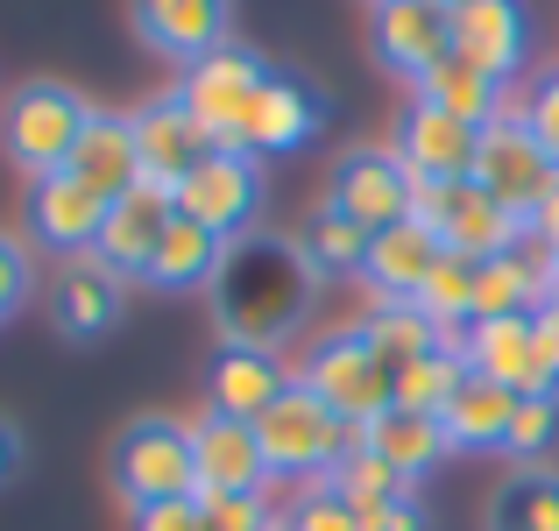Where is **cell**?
I'll use <instances>...</instances> for the list:
<instances>
[{
	"instance_id": "8d00e7d4",
	"label": "cell",
	"mask_w": 559,
	"mask_h": 531,
	"mask_svg": "<svg viewBox=\"0 0 559 531\" xmlns=\"http://www.w3.org/2000/svg\"><path fill=\"white\" fill-rule=\"evenodd\" d=\"M284 531H361V518H355V504H341L333 489H312L298 510L284 518Z\"/></svg>"
},
{
	"instance_id": "d4e9b609",
	"label": "cell",
	"mask_w": 559,
	"mask_h": 531,
	"mask_svg": "<svg viewBox=\"0 0 559 531\" xmlns=\"http://www.w3.org/2000/svg\"><path fill=\"white\" fill-rule=\"evenodd\" d=\"M219 262H227V241H219L213 227H199V220H170L164 227V241H156V256H150V284L156 291H213V276H219Z\"/></svg>"
},
{
	"instance_id": "e575fe53",
	"label": "cell",
	"mask_w": 559,
	"mask_h": 531,
	"mask_svg": "<svg viewBox=\"0 0 559 531\" xmlns=\"http://www.w3.org/2000/svg\"><path fill=\"white\" fill-rule=\"evenodd\" d=\"M199 518H205V531H276V518H270V504H262V496L199 489Z\"/></svg>"
},
{
	"instance_id": "60d3db41",
	"label": "cell",
	"mask_w": 559,
	"mask_h": 531,
	"mask_svg": "<svg viewBox=\"0 0 559 531\" xmlns=\"http://www.w3.org/2000/svg\"><path fill=\"white\" fill-rule=\"evenodd\" d=\"M532 327H538V362H546V376H552V390H559V305L552 298L532 312Z\"/></svg>"
},
{
	"instance_id": "484cf974",
	"label": "cell",
	"mask_w": 559,
	"mask_h": 531,
	"mask_svg": "<svg viewBox=\"0 0 559 531\" xmlns=\"http://www.w3.org/2000/svg\"><path fill=\"white\" fill-rule=\"evenodd\" d=\"M114 312H121V276H114L99 256H79L64 276H57V327H64L71 341L107 333Z\"/></svg>"
},
{
	"instance_id": "d6a6232c",
	"label": "cell",
	"mask_w": 559,
	"mask_h": 531,
	"mask_svg": "<svg viewBox=\"0 0 559 531\" xmlns=\"http://www.w3.org/2000/svg\"><path fill=\"white\" fill-rule=\"evenodd\" d=\"M326 489H333V496H341V504H355V510H369V504H390V496H404V489H411V482H404V475H396V468H382V461H376V453H369V447H355V453H347V461H341V468H333V482H326Z\"/></svg>"
},
{
	"instance_id": "d6986e66",
	"label": "cell",
	"mask_w": 559,
	"mask_h": 531,
	"mask_svg": "<svg viewBox=\"0 0 559 531\" xmlns=\"http://www.w3.org/2000/svg\"><path fill=\"white\" fill-rule=\"evenodd\" d=\"M475 142H481V128L411 99L404 121H396V164L418 185H453V177H475Z\"/></svg>"
},
{
	"instance_id": "d590c367",
	"label": "cell",
	"mask_w": 559,
	"mask_h": 531,
	"mask_svg": "<svg viewBox=\"0 0 559 531\" xmlns=\"http://www.w3.org/2000/svg\"><path fill=\"white\" fill-rule=\"evenodd\" d=\"M524 121H532V135L546 142V156L559 164V64H546L524 85Z\"/></svg>"
},
{
	"instance_id": "7c38bea8",
	"label": "cell",
	"mask_w": 559,
	"mask_h": 531,
	"mask_svg": "<svg viewBox=\"0 0 559 531\" xmlns=\"http://www.w3.org/2000/svg\"><path fill=\"white\" fill-rule=\"evenodd\" d=\"M411 191H418V177L396 164V150H355L333 164V213L355 220V227H396V220H411Z\"/></svg>"
},
{
	"instance_id": "f6af8a7d",
	"label": "cell",
	"mask_w": 559,
	"mask_h": 531,
	"mask_svg": "<svg viewBox=\"0 0 559 531\" xmlns=\"http://www.w3.org/2000/svg\"><path fill=\"white\" fill-rule=\"evenodd\" d=\"M447 8H475V0H447Z\"/></svg>"
},
{
	"instance_id": "44dd1931",
	"label": "cell",
	"mask_w": 559,
	"mask_h": 531,
	"mask_svg": "<svg viewBox=\"0 0 559 531\" xmlns=\"http://www.w3.org/2000/svg\"><path fill=\"white\" fill-rule=\"evenodd\" d=\"M128 121H135V156H142V177H150V185H170V191H178L185 177L213 156V135H205V128L178 107V93H170V99H150V107L128 114Z\"/></svg>"
},
{
	"instance_id": "277c9868",
	"label": "cell",
	"mask_w": 559,
	"mask_h": 531,
	"mask_svg": "<svg viewBox=\"0 0 559 531\" xmlns=\"http://www.w3.org/2000/svg\"><path fill=\"white\" fill-rule=\"evenodd\" d=\"M255 439H262V461H270V475H333V468L347 461V453L361 447L355 425H341L326 404H319L312 390H305L298 376H290V390L276 397L270 411L255 418Z\"/></svg>"
},
{
	"instance_id": "ba28073f",
	"label": "cell",
	"mask_w": 559,
	"mask_h": 531,
	"mask_svg": "<svg viewBox=\"0 0 559 531\" xmlns=\"http://www.w3.org/2000/svg\"><path fill=\"white\" fill-rule=\"evenodd\" d=\"M319 128H326V93L312 79H298V71H262L241 128H234V156H290Z\"/></svg>"
},
{
	"instance_id": "30bf717a",
	"label": "cell",
	"mask_w": 559,
	"mask_h": 531,
	"mask_svg": "<svg viewBox=\"0 0 559 531\" xmlns=\"http://www.w3.org/2000/svg\"><path fill=\"white\" fill-rule=\"evenodd\" d=\"M178 213L213 227L219 241H241L255 234V213H262V164L255 156H234V150H213L199 170L178 185Z\"/></svg>"
},
{
	"instance_id": "8992f818",
	"label": "cell",
	"mask_w": 559,
	"mask_h": 531,
	"mask_svg": "<svg viewBox=\"0 0 559 531\" xmlns=\"http://www.w3.org/2000/svg\"><path fill=\"white\" fill-rule=\"evenodd\" d=\"M298 382H305V390H312L341 425H355V433H361V425H376L382 411L396 404L390 368L376 362V347L361 341V333H326V341L305 354Z\"/></svg>"
},
{
	"instance_id": "f35d334b",
	"label": "cell",
	"mask_w": 559,
	"mask_h": 531,
	"mask_svg": "<svg viewBox=\"0 0 559 531\" xmlns=\"http://www.w3.org/2000/svg\"><path fill=\"white\" fill-rule=\"evenodd\" d=\"M361 518V531H425V504L418 496H390V504H369V510H355Z\"/></svg>"
},
{
	"instance_id": "7bdbcfd3",
	"label": "cell",
	"mask_w": 559,
	"mask_h": 531,
	"mask_svg": "<svg viewBox=\"0 0 559 531\" xmlns=\"http://www.w3.org/2000/svg\"><path fill=\"white\" fill-rule=\"evenodd\" d=\"M22 475V433H14V418H0V482Z\"/></svg>"
},
{
	"instance_id": "e0dca14e",
	"label": "cell",
	"mask_w": 559,
	"mask_h": 531,
	"mask_svg": "<svg viewBox=\"0 0 559 531\" xmlns=\"http://www.w3.org/2000/svg\"><path fill=\"white\" fill-rule=\"evenodd\" d=\"M170 220H178V191L142 177L135 191H121V199L107 205V227H99V248H93V256L107 262L114 276H142Z\"/></svg>"
},
{
	"instance_id": "8fae6325",
	"label": "cell",
	"mask_w": 559,
	"mask_h": 531,
	"mask_svg": "<svg viewBox=\"0 0 559 531\" xmlns=\"http://www.w3.org/2000/svg\"><path fill=\"white\" fill-rule=\"evenodd\" d=\"M369 43H376L382 71H396V79L418 85L432 64L453 57V8L447 0H376Z\"/></svg>"
},
{
	"instance_id": "ac0fdd59",
	"label": "cell",
	"mask_w": 559,
	"mask_h": 531,
	"mask_svg": "<svg viewBox=\"0 0 559 531\" xmlns=\"http://www.w3.org/2000/svg\"><path fill=\"white\" fill-rule=\"evenodd\" d=\"M191 468H199V489H219V496H262L270 482V461H262V439L248 418H191Z\"/></svg>"
},
{
	"instance_id": "b9f144b4",
	"label": "cell",
	"mask_w": 559,
	"mask_h": 531,
	"mask_svg": "<svg viewBox=\"0 0 559 531\" xmlns=\"http://www.w3.org/2000/svg\"><path fill=\"white\" fill-rule=\"evenodd\" d=\"M532 241L546 248V256H559V177L546 185V199H538V213H532Z\"/></svg>"
},
{
	"instance_id": "4316f807",
	"label": "cell",
	"mask_w": 559,
	"mask_h": 531,
	"mask_svg": "<svg viewBox=\"0 0 559 531\" xmlns=\"http://www.w3.org/2000/svg\"><path fill=\"white\" fill-rule=\"evenodd\" d=\"M510 418H518V390H503V382H489V376H467L461 390H453V404L439 411L447 439H453V447H467V453L503 447Z\"/></svg>"
},
{
	"instance_id": "ffe728a7",
	"label": "cell",
	"mask_w": 559,
	"mask_h": 531,
	"mask_svg": "<svg viewBox=\"0 0 559 531\" xmlns=\"http://www.w3.org/2000/svg\"><path fill=\"white\" fill-rule=\"evenodd\" d=\"M461 362H467V376H489V382H503V390H518V397H546L552 390L546 362H538V327L532 319L467 327L461 333Z\"/></svg>"
},
{
	"instance_id": "f546056e",
	"label": "cell",
	"mask_w": 559,
	"mask_h": 531,
	"mask_svg": "<svg viewBox=\"0 0 559 531\" xmlns=\"http://www.w3.org/2000/svg\"><path fill=\"white\" fill-rule=\"evenodd\" d=\"M475 276H481V262L475 256H453V248H439V262H432V276L418 284V312L425 319H439V327H453L461 333L467 319H475Z\"/></svg>"
},
{
	"instance_id": "836d02e7",
	"label": "cell",
	"mask_w": 559,
	"mask_h": 531,
	"mask_svg": "<svg viewBox=\"0 0 559 531\" xmlns=\"http://www.w3.org/2000/svg\"><path fill=\"white\" fill-rule=\"evenodd\" d=\"M559 439V390L546 397H518V418H510V439H503V453H518V468H532L538 453H546Z\"/></svg>"
},
{
	"instance_id": "5bb4252c",
	"label": "cell",
	"mask_w": 559,
	"mask_h": 531,
	"mask_svg": "<svg viewBox=\"0 0 559 531\" xmlns=\"http://www.w3.org/2000/svg\"><path fill=\"white\" fill-rule=\"evenodd\" d=\"M128 22H135L142 50L170 57V64H199L227 43L234 0H128Z\"/></svg>"
},
{
	"instance_id": "5b68a950",
	"label": "cell",
	"mask_w": 559,
	"mask_h": 531,
	"mask_svg": "<svg viewBox=\"0 0 559 531\" xmlns=\"http://www.w3.org/2000/svg\"><path fill=\"white\" fill-rule=\"evenodd\" d=\"M411 220H425V227L439 234V248L475 256V262H496V256H510V248L532 241V227H524L510 205H496L475 177H453V185H418V191H411Z\"/></svg>"
},
{
	"instance_id": "ab89813d",
	"label": "cell",
	"mask_w": 559,
	"mask_h": 531,
	"mask_svg": "<svg viewBox=\"0 0 559 531\" xmlns=\"http://www.w3.org/2000/svg\"><path fill=\"white\" fill-rule=\"evenodd\" d=\"M128 531H205L199 496H185V504H150V510H135V524H128Z\"/></svg>"
},
{
	"instance_id": "9a60e30c",
	"label": "cell",
	"mask_w": 559,
	"mask_h": 531,
	"mask_svg": "<svg viewBox=\"0 0 559 531\" xmlns=\"http://www.w3.org/2000/svg\"><path fill=\"white\" fill-rule=\"evenodd\" d=\"M453 57L475 71H489L496 85H510L532 57V14L524 0H475V8H453Z\"/></svg>"
},
{
	"instance_id": "f1b7e54d",
	"label": "cell",
	"mask_w": 559,
	"mask_h": 531,
	"mask_svg": "<svg viewBox=\"0 0 559 531\" xmlns=\"http://www.w3.org/2000/svg\"><path fill=\"white\" fill-rule=\"evenodd\" d=\"M489 531H559V468L532 461L489 496Z\"/></svg>"
},
{
	"instance_id": "1f68e13d",
	"label": "cell",
	"mask_w": 559,
	"mask_h": 531,
	"mask_svg": "<svg viewBox=\"0 0 559 531\" xmlns=\"http://www.w3.org/2000/svg\"><path fill=\"white\" fill-rule=\"evenodd\" d=\"M298 248H305V262H312L319 276H347V270H361V262H369V227H355V220H341L326 205V213L298 234Z\"/></svg>"
},
{
	"instance_id": "74e56055",
	"label": "cell",
	"mask_w": 559,
	"mask_h": 531,
	"mask_svg": "<svg viewBox=\"0 0 559 531\" xmlns=\"http://www.w3.org/2000/svg\"><path fill=\"white\" fill-rule=\"evenodd\" d=\"M28 284H36V262H28V248L14 241V234H0V319L22 312Z\"/></svg>"
},
{
	"instance_id": "3957f363",
	"label": "cell",
	"mask_w": 559,
	"mask_h": 531,
	"mask_svg": "<svg viewBox=\"0 0 559 531\" xmlns=\"http://www.w3.org/2000/svg\"><path fill=\"white\" fill-rule=\"evenodd\" d=\"M114 489H121L128 510L185 504V496H199V468H191V425H185V418H164V411H142V418H128L121 439H114Z\"/></svg>"
},
{
	"instance_id": "7a4b0ae2",
	"label": "cell",
	"mask_w": 559,
	"mask_h": 531,
	"mask_svg": "<svg viewBox=\"0 0 559 531\" xmlns=\"http://www.w3.org/2000/svg\"><path fill=\"white\" fill-rule=\"evenodd\" d=\"M85 128H93V107L57 79H28V85H14V93L0 99V150H8V164H22L28 177L64 170Z\"/></svg>"
},
{
	"instance_id": "4fadbf2b",
	"label": "cell",
	"mask_w": 559,
	"mask_h": 531,
	"mask_svg": "<svg viewBox=\"0 0 559 531\" xmlns=\"http://www.w3.org/2000/svg\"><path fill=\"white\" fill-rule=\"evenodd\" d=\"M99 227H107V199L85 191L71 170H50V177H28V241L57 248V256H93L99 248Z\"/></svg>"
},
{
	"instance_id": "83f0119b",
	"label": "cell",
	"mask_w": 559,
	"mask_h": 531,
	"mask_svg": "<svg viewBox=\"0 0 559 531\" xmlns=\"http://www.w3.org/2000/svg\"><path fill=\"white\" fill-rule=\"evenodd\" d=\"M361 341L376 347V362L390 368V382H396V368H411V362H425V354L447 347V327H439V319H425L411 298H376Z\"/></svg>"
},
{
	"instance_id": "52a82bcc",
	"label": "cell",
	"mask_w": 559,
	"mask_h": 531,
	"mask_svg": "<svg viewBox=\"0 0 559 531\" xmlns=\"http://www.w3.org/2000/svg\"><path fill=\"white\" fill-rule=\"evenodd\" d=\"M552 177H559V164L546 156V142L532 135L524 114H503V121L481 128V142H475V185L489 191L496 205H510L524 227H532V213H538V199H546Z\"/></svg>"
},
{
	"instance_id": "6da1fadb",
	"label": "cell",
	"mask_w": 559,
	"mask_h": 531,
	"mask_svg": "<svg viewBox=\"0 0 559 531\" xmlns=\"http://www.w3.org/2000/svg\"><path fill=\"white\" fill-rule=\"evenodd\" d=\"M312 291H319V270L305 262V248L284 241V234H262V227L227 241V262L213 276V305H219L227 341H255V347L284 341L305 319Z\"/></svg>"
},
{
	"instance_id": "9c48e42d",
	"label": "cell",
	"mask_w": 559,
	"mask_h": 531,
	"mask_svg": "<svg viewBox=\"0 0 559 531\" xmlns=\"http://www.w3.org/2000/svg\"><path fill=\"white\" fill-rule=\"evenodd\" d=\"M262 71H270V64H262L255 50H234V43H219L213 57L185 64L178 107L205 128V135H213V150H234V128H241V114H248V99H255Z\"/></svg>"
},
{
	"instance_id": "7402d4cb",
	"label": "cell",
	"mask_w": 559,
	"mask_h": 531,
	"mask_svg": "<svg viewBox=\"0 0 559 531\" xmlns=\"http://www.w3.org/2000/svg\"><path fill=\"white\" fill-rule=\"evenodd\" d=\"M71 177H79L85 191H99V199H121V191L142 185V156H135V121L128 114H93V128L79 135V150H71Z\"/></svg>"
},
{
	"instance_id": "bcb514c9",
	"label": "cell",
	"mask_w": 559,
	"mask_h": 531,
	"mask_svg": "<svg viewBox=\"0 0 559 531\" xmlns=\"http://www.w3.org/2000/svg\"><path fill=\"white\" fill-rule=\"evenodd\" d=\"M276 531H284V524H276Z\"/></svg>"
},
{
	"instance_id": "2e32d148",
	"label": "cell",
	"mask_w": 559,
	"mask_h": 531,
	"mask_svg": "<svg viewBox=\"0 0 559 531\" xmlns=\"http://www.w3.org/2000/svg\"><path fill=\"white\" fill-rule=\"evenodd\" d=\"M284 390H290V376H284V362H276V347L219 341V354L205 362V411H219V418H248L255 425Z\"/></svg>"
},
{
	"instance_id": "ee69618b",
	"label": "cell",
	"mask_w": 559,
	"mask_h": 531,
	"mask_svg": "<svg viewBox=\"0 0 559 531\" xmlns=\"http://www.w3.org/2000/svg\"><path fill=\"white\" fill-rule=\"evenodd\" d=\"M552 305H559V256H552Z\"/></svg>"
},
{
	"instance_id": "4dcf8cb0",
	"label": "cell",
	"mask_w": 559,
	"mask_h": 531,
	"mask_svg": "<svg viewBox=\"0 0 559 531\" xmlns=\"http://www.w3.org/2000/svg\"><path fill=\"white\" fill-rule=\"evenodd\" d=\"M461 382H467V362L453 347H439V354H425V362L396 368V411H432V418H439Z\"/></svg>"
},
{
	"instance_id": "cb8c5ba5",
	"label": "cell",
	"mask_w": 559,
	"mask_h": 531,
	"mask_svg": "<svg viewBox=\"0 0 559 531\" xmlns=\"http://www.w3.org/2000/svg\"><path fill=\"white\" fill-rule=\"evenodd\" d=\"M432 262H439V234L425 227V220H396V227L369 234L361 276L376 284V298H418V284L432 276Z\"/></svg>"
},
{
	"instance_id": "603a6c76",
	"label": "cell",
	"mask_w": 559,
	"mask_h": 531,
	"mask_svg": "<svg viewBox=\"0 0 559 531\" xmlns=\"http://www.w3.org/2000/svg\"><path fill=\"white\" fill-rule=\"evenodd\" d=\"M361 447H369L382 468H396L404 482H418L453 453V439H447V425H439L432 411H396L390 404L376 425H361Z\"/></svg>"
}]
</instances>
